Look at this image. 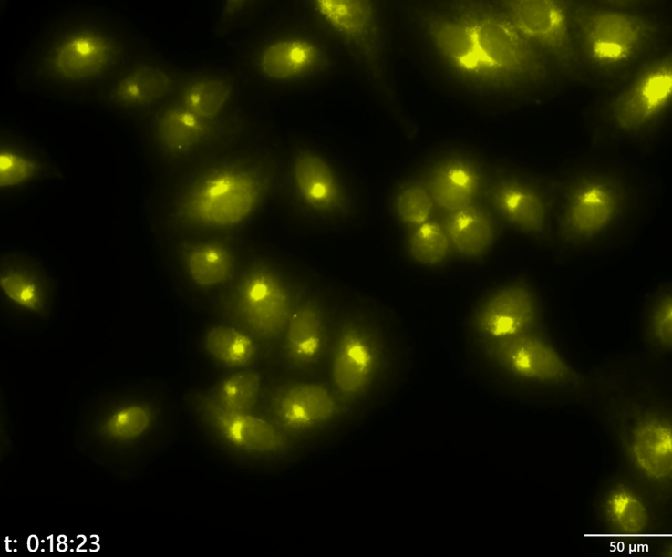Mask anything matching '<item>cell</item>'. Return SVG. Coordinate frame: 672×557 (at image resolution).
Segmentation results:
<instances>
[{
  "mask_svg": "<svg viewBox=\"0 0 672 557\" xmlns=\"http://www.w3.org/2000/svg\"><path fill=\"white\" fill-rule=\"evenodd\" d=\"M172 87L173 80L168 72L154 66L141 65L116 82L110 98L123 107H145L163 98Z\"/></svg>",
  "mask_w": 672,
  "mask_h": 557,
  "instance_id": "obj_28",
  "label": "cell"
},
{
  "mask_svg": "<svg viewBox=\"0 0 672 557\" xmlns=\"http://www.w3.org/2000/svg\"><path fill=\"white\" fill-rule=\"evenodd\" d=\"M605 511L613 526L611 530L619 535L617 540L624 537L625 542V538L645 536L647 512L642 500L628 487L615 486L606 497Z\"/></svg>",
  "mask_w": 672,
  "mask_h": 557,
  "instance_id": "obj_31",
  "label": "cell"
},
{
  "mask_svg": "<svg viewBox=\"0 0 672 557\" xmlns=\"http://www.w3.org/2000/svg\"><path fill=\"white\" fill-rule=\"evenodd\" d=\"M569 14L581 62L604 73H615L636 60L656 31L646 17L612 6L578 4Z\"/></svg>",
  "mask_w": 672,
  "mask_h": 557,
  "instance_id": "obj_4",
  "label": "cell"
},
{
  "mask_svg": "<svg viewBox=\"0 0 672 557\" xmlns=\"http://www.w3.org/2000/svg\"><path fill=\"white\" fill-rule=\"evenodd\" d=\"M517 31L547 60L563 72L577 74L582 66L573 37L568 5L555 0L499 1Z\"/></svg>",
  "mask_w": 672,
  "mask_h": 557,
  "instance_id": "obj_13",
  "label": "cell"
},
{
  "mask_svg": "<svg viewBox=\"0 0 672 557\" xmlns=\"http://www.w3.org/2000/svg\"><path fill=\"white\" fill-rule=\"evenodd\" d=\"M488 175L473 155L452 148L430 158L415 176L430 194L439 214H443L481 201Z\"/></svg>",
  "mask_w": 672,
  "mask_h": 557,
  "instance_id": "obj_16",
  "label": "cell"
},
{
  "mask_svg": "<svg viewBox=\"0 0 672 557\" xmlns=\"http://www.w3.org/2000/svg\"><path fill=\"white\" fill-rule=\"evenodd\" d=\"M344 405L332 387L289 377L265 385L257 411L297 441L335 421Z\"/></svg>",
  "mask_w": 672,
  "mask_h": 557,
  "instance_id": "obj_7",
  "label": "cell"
},
{
  "mask_svg": "<svg viewBox=\"0 0 672 557\" xmlns=\"http://www.w3.org/2000/svg\"><path fill=\"white\" fill-rule=\"evenodd\" d=\"M628 453L638 469L656 480H667L672 471L671 428L659 418L638 421L628 436Z\"/></svg>",
  "mask_w": 672,
  "mask_h": 557,
  "instance_id": "obj_26",
  "label": "cell"
},
{
  "mask_svg": "<svg viewBox=\"0 0 672 557\" xmlns=\"http://www.w3.org/2000/svg\"><path fill=\"white\" fill-rule=\"evenodd\" d=\"M419 17L436 54L460 79L480 89H513L472 34L450 14L427 9Z\"/></svg>",
  "mask_w": 672,
  "mask_h": 557,
  "instance_id": "obj_11",
  "label": "cell"
},
{
  "mask_svg": "<svg viewBox=\"0 0 672 557\" xmlns=\"http://www.w3.org/2000/svg\"><path fill=\"white\" fill-rule=\"evenodd\" d=\"M539 294L524 279H515L485 293L473 306L467 330L476 346L543 330Z\"/></svg>",
  "mask_w": 672,
  "mask_h": 557,
  "instance_id": "obj_8",
  "label": "cell"
},
{
  "mask_svg": "<svg viewBox=\"0 0 672 557\" xmlns=\"http://www.w3.org/2000/svg\"><path fill=\"white\" fill-rule=\"evenodd\" d=\"M391 210L408 231L436 218L438 212L430 194L416 176L397 184L392 192Z\"/></svg>",
  "mask_w": 672,
  "mask_h": 557,
  "instance_id": "obj_33",
  "label": "cell"
},
{
  "mask_svg": "<svg viewBox=\"0 0 672 557\" xmlns=\"http://www.w3.org/2000/svg\"><path fill=\"white\" fill-rule=\"evenodd\" d=\"M202 347L211 359L231 370L249 368L264 354L251 335L226 322L207 328L202 336Z\"/></svg>",
  "mask_w": 672,
  "mask_h": 557,
  "instance_id": "obj_27",
  "label": "cell"
},
{
  "mask_svg": "<svg viewBox=\"0 0 672 557\" xmlns=\"http://www.w3.org/2000/svg\"><path fill=\"white\" fill-rule=\"evenodd\" d=\"M305 292L272 260L256 257L243 263L236 277L217 294L214 309L226 323L251 335L269 356L276 352Z\"/></svg>",
  "mask_w": 672,
  "mask_h": 557,
  "instance_id": "obj_3",
  "label": "cell"
},
{
  "mask_svg": "<svg viewBox=\"0 0 672 557\" xmlns=\"http://www.w3.org/2000/svg\"><path fill=\"white\" fill-rule=\"evenodd\" d=\"M310 4L321 20L392 98L384 77L381 31L374 4L366 0H314Z\"/></svg>",
  "mask_w": 672,
  "mask_h": 557,
  "instance_id": "obj_15",
  "label": "cell"
},
{
  "mask_svg": "<svg viewBox=\"0 0 672 557\" xmlns=\"http://www.w3.org/2000/svg\"><path fill=\"white\" fill-rule=\"evenodd\" d=\"M266 383L264 375L253 368L234 370L204 391L220 407L232 412H255Z\"/></svg>",
  "mask_w": 672,
  "mask_h": 557,
  "instance_id": "obj_29",
  "label": "cell"
},
{
  "mask_svg": "<svg viewBox=\"0 0 672 557\" xmlns=\"http://www.w3.org/2000/svg\"><path fill=\"white\" fill-rule=\"evenodd\" d=\"M502 222L541 242H554V203L535 181L514 172L488 175L481 200Z\"/></svg>",
  "mask_w": 672,
  "mask_h": 557,
  "instance_id": "obj_10",
  "label": "cell"
},
{
  "mask_svg": "<svg viewBox=\"0 0 672 557\" xmlns=\"http://www.w3.org/2000/svg\"><path fill=\"white\" fill-rule=\"evenodd\" d=\"M253 4V2L250 1H227L222 7V19L230 21L235 16H238L244 10L251 7Z\"/></svg>",
  "mask_w": 672,
  "mask_h": 557,
  "instance_id": "obj_36",
  "label": "cell"
},
{
  "mask_svg": "<svg viewBox=\"0 0 672 557\" xmlns=\"http://www.w3.org/2000/svg\"><path fill=\"white\" fill-rule=\"evenodd\" d=\"M0 289L16 307L36 315H45L51 301V286L45 272L20 254L2 259Z\"/></svg>",
  "mask_w": 672,
  "mask_h": 557,
  "instance_id": "obj_24",
  "label": "cell"
},
{
  "mask_svg": "<svg viewBox=\"0 0 672 557\" xmlns=\"http://www.w3.org/2000/svg\"><path fill=\"white\" fill-rule=\"evenodd\" d=\"M115 43L106 35L81 28L66 35L47 58L49 72L59 79L78 82L96 77L112 63Z\"/></svg>",
  "mask_w": 672,
  "mask_h": 557,
  "instance_id": "obj_20",
  "label": "cell"
},
{
  "mask_svg": "<svg viewBox=\"0 0 672 557\" xmlns=\"http://www.w3.org/2000/svg\"><path fill=\"white\" fill-rule=\"evenodd\" d=\"M454 255L478 260L487 255L500 238L502 222L481 201L461 210L437 216Z\"/></svg>",
  "mask_w": 672,
  "mask_h": 557,
  "instance_id": "obj_23",
  "label": "cell"
},
{
  "mask_svg": "<svg viewBox=\"0 0 672 557\" xmlns=\"http://www.w3.org/2000/svg\"><path fill=\"white\" fill-rule=\"evenodd\" d=\"M672 99L671 53L652 61L609 103L612 124L624 132L649 126L667 108Z\"/></svg>",
  "mask_w": 672,
  "mask_h": 557,
  "instance_id": "obj_18",
  "label": "cell"
},
{
  "mask_svg": "<svg viewBox=\"0 0 672 557\" xmlns=\"http://www.w3.org/2000/svg\"><path fill=\"white\" fill-rule=\"evenodd\" d=\"M324 49L303 34H287L268 41L259 50L255 67L264 78L287 83L305 78L327 64Z\"/></svg>",
  "mask_w": 672,
  "mask_h": 557,
  "instance_id": "obj_22",
  "label": "cell"
},
{
  "mask_svg": "<svg viewBox=\"0 0 672 557\" xmlns=\"http://www.w3.org/2000/svg\"><path fill=\"white\" fill-rule=\"evenodd\" d=\"M192 408L205 429L223 446L253 459H274L289 454L296 441L266 416L232 412L217 406L204 391L191 396Z\"/></svg>",
  "mask_w": 672,
  "mask_h": 557,
  "instance_id": "obj_9",
  "label": "cell"
},
{
  "mask_svg": "<svg viewBox=\"0 0 672 557\" xmlns=\"http://www.w3.org/2000/svg\"><path fill=\"white\" fill-rule=\"evenodd\" d=\"M159 410L146 399L129 397L103 410L95 425L96 435L114 447L132 446L153 428Z\"/></svg>",
  "mask_w": 672,
  "mask_h": 557,
  "instance_id": "obj_25",
  "label": "cell"
},
{
  "mask_svg": "<svg viewBox=\"0 0 672 557\" xmlns=\"http://www.w3.org/2000/svg\"><path fill=\"white\" fill-rule=\"evenodd\" d=\"M627 194L616 179L602 173L575 177L554 209V242L582 247L605 235L620 221Z\"/></svg>",
  "mask_w": 672,
  "mask_h": 557,
  "instance_id": "obj_6",
  "label": "cell"
},
{
  "mask_svg": "<svg viewBox=\"0 0 672 557\" xmlns=\"http://www.w3.org/2000/svg\"><path fill=\"white\" fill-rule=\"evenodd\" d=\"M276 164L265 154L224 158L202 170L176 195L171 226L187 231L224 232L249 221L269 195Z\"/></svg>",
  "mask_w": 672,
  "mask_h": 557,
  "instance_id": "obj_1",
  "label": "cell"
},
{
  "mask_svg": "<svg viewBox=\"0 0 672 557\" xmlns=\"http://www.w3.org/2000/svg\"><path fill=\"white\" fill-rule=\"evenodd\" d=\"M177 256L191 285L217 294L236 277L243 264L233 243L222 238L183 240L177 246Z\"/></svg>",
  "mask_w": 672,
  "mask_h": 557,
  "instance_id": "obj_21",
  "label": "cell"
},
{
  "mask_svg": "<svg viewBox=\"0 0 672 557\" xmlns=\"http://www.w3.org/2000/svg\"><path fill=\"white\" fill-rule=\"evenodd\" d=\"M233 93V86L228 78L202 76L186 82L175 101L199 118L217 120L221 119Z\"/></svg>",
  "mask_w": 672,
  "mask_h": 557,
  "instance_id": "obj_30",
  "label": "cell"
},
{
  "mask_svg": "<svg viewBox=\"0 0 672 557\" xmlns=\"http://www.w3.org/2000/svg\"><path fill=\"white\" fill-rule=\"evenodd\" d=\"M644 329L650 344L662 351L672 347V290L661 286L651 298L645 315Z\"/></svg>",
  "mask_w": 672,
  "mask_h": 557,
  "instance_id": "obj_34",
  "label": "cell"
},
{
  "mask_svg": "<svg viewBox=\"0 0 672 557\" xmlns=\"http://www.w3.org/2000/svg\"><path fill=\"white\" fill-rule=\"evenodd\" d=\"M404 249L414 263L427 267L440 266L454 255L450 241L437 217L408 231Z\"/></svg>",
  "mask_w": 672,
  "mask_h": 557,
  "instance_id": "obj_32",
  "label": "cell"
},
{
  "mask_svg": "<svg viewBox=\"0 0 672 557\" xmlns=\"http://www.w3.org/2000/svg\"><path fill=\"white\" fill-rule=\"evenodd\" d=\"M477 346L488 361L518 378L542 383L575 379V373L543 329Z\"/></svg>",
  "mask_w": 672,
  "mask_h": 557,
  "instance_id": "obj_17",
  "label": "cell"
},
{
  "mask_svg": "<svg viewBox=\"0 0 672 557\" xmlns=\"http://www.w3.org/2000/svg\"><path fill=\"white\" fill-rule=\"evenodd\" d=\"M398 330L392 315L372 301L337 311L327 359L331 387L343 402L363 396L384 374Z\"/></svg>",
  "mask_w": 672,
  "mask_h": 557,
  "instance_id": "obj_2",
  "label": "cell"
},
{
  "mask_svg": "<svg viewBox=\"0 0 672 557\" xmlns=\"http://www.w3.org/2000/svg\"><path fill=\"white\" fill-rule=\"evenodd\" d=\"M232 119L207 120L176 101L162 107L153 119V137L161 152L171 158L185 156L196 149L222 140L238 130Z\"/></svg>",
  "mask_w": 672,
  "mask_h": 557,
  "instance_id": "obj_19",
  "label": "cell"
},
{
  "mask_svg": "<svg viewBox=\"0 0 672 557\" xmlns=\"http://www.w3.org/2000/svg\"><path fill=\"white\" fill-rule=\"evenodd\" d=\"M447 13L472 34L513 89L547 77L548 60L522 37L497 2L452 1Z\"/></svg>",
  "mask_w": 672,
  "mask_h": 557,
  "instance_id": "obj_5",
  "label": "cell"
},
{
  "mask_svg": "<svg viewBox=\"0 0 672 557\" xmlns=\"http://www.w3.org/2000/svg\"><path fill=\"white\" fill-rule=\"evenodd\" d=\"M39 166L28 155L11 146L0 150V186L11 189L21 186L37 175Z\"/></svg>",
  "mask_w": 672,
  "mask_h": 557,
  "instance_id": "obj_35",
  "label": "cell"
},
{
  "mask_svg": "<svg viewBox=\"0 0 672 557\" xmlns=\"http://www.w3.org/2000/svg\"><path fill=\"white\" fill-rule=\"evenodd\" d=\"M336 309L319 292L306 291L295 307L275 352L294 375L309 374L328 358Z\"/></svg>",
  "mask_w": 672,
  "mask_h": 557,
  "instance_id": "obj_12",
  "label": "cell"
},
{
  "mask_svg": "<svg viewBox=\"0 0 672 557\" xmlns=\"http://www.w3.org/2000/svg\"><path fill=\"white\" fill-rule=\"evenodd\" d=\"M289 184L295 204L316 221L348 220L354 206L348 191L330 163L309 148L293 155Z\"/></svg>",
  "mask_w": 672,
  "mask_h": 557,
  "instance_id": "obj_14",
  "label": "cell"
}]
</instances>
